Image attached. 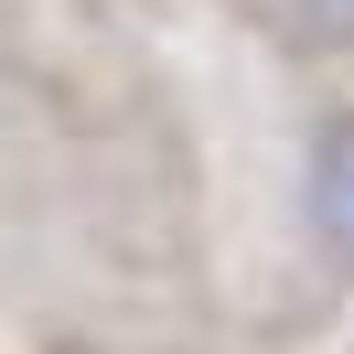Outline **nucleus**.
<instances>
[{
	"mask_svg": "<svg viewBox=\"0 0 354 354\" xmlns=\"http://www.w3.org/2000/svg\"><path fill=\"white\" fill-rule=\"evenodd\" d=\"M301 225L333 268H354V108H333L301 151Z\"/></svg>",
	"mask_w": 354,
	"mask_h": 354,
	"instance_id": "f257e3e1",
	"label": "nucleus"
},
{
	"mask_svg": "<svg viewBox=\"0 0 354 354\" xmlns=\"http://www.w3.org/2000/svg\"><path fill=\"white\" fill-rule=\"evenodd\" d=\"M301 11V32H322L333 54H354V0H290Z\"/></svg>",
	"mask_w": 354,
	"mask_h": 354,
	"instance_id": "f03ea898",
	"label": "nucleus"
}]
</instances>
